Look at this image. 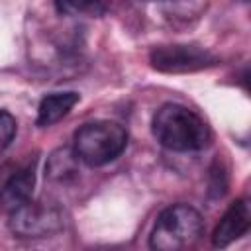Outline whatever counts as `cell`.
<instances>
[{
  "instance_id": "1",
  "label": "cell",
  "mask_w": 251,
  "mask_h": 251,
  "mask_svg": "<svg viewBox=\"0 0 251 251\" xmlns=\"http://www.w3.org/2000/svg\"><path fill=\"white\" fill-rule=\"evenodd\" d=\"M155 139L171 151L188 153L208 147L212 133L208 124L190 108L180 104H163L151 122Z\"/></svg>"
},
{
  "instance_id": "2",
  "label": "cell",
  "mask_w": 251,
  "mask_h": 251,
  "mask_svg": "<svg viewBox=\"0 0 251 251\" xmlns=\"http://www.w3.org/2000/svg\"><path fill=\"white\" fill-rule=\"evenodd\" d=\"M126 145V127L110 120L86 122L73 135V153L86 167H102L116 161Z\"/></svg>"
},
{
  "instance_id": "3",
  "label": "cell",
  "mask_w": 251,
  "mask_h": 251,
  "mask_svg": "<svg viewBox=\"0 0 251 251\" xmlns=\"http://www.w3.org/2000/svg\"><path fill=\"white\" fill-rule=\"evenodd\" d=\"M204 231L198 210L188 204H173L165 208L151 229L149 245L157 251H182L196 245Z\"/></svg>"
},
{
  "instance_id": "4",
  "label": "cell",
  "mask_w": 251,
  "mask_h": 251,
  "mask_svg": "<svg viewBox=\"0 0 251 251\" xmlns=\"http://www.w3.org/2000/svg\"><path fill=\"white\" fill-rule=\"evenodd\" d=\"M149 63L159 73L182 75L196 73L218 63V57L208 49L188 43H173V45H155L149 53Z\"/></svg>"
},
{
  "instance_id": "5",
  "label": "cell",
  "mask_w": 251,
  "mask_h": 251,
  "mask_svg": "<svg viewBox=\"0 0 251 251\" xmlns=\"http://www.w3.org/2000/svg\"><path fill=\"white\" fill-rule=\"evenodd\" d=\"M8 226L18 237H45L63 227V214L39 200H29L8 216Z\"/></svg>"
},
{
  "instance_id": "6",
  "label": "cell",
  "mask_w": 251,
  "mask_h": 251,
  "mask_svg": "<svg viewBox=\"0 0 251 251\" xmlns=\"http://www.w3.org/2000/svg\"><path fill=\"white\" fill-rule=\"evenodd\" d=\"M33 186H35V159L18 171H12V175L2 184L0 214L10 216L14 210L29 202L33 198Z\"/></svg>"
},
{
  "instance_id": "7",
  "label": "cell",
  "mask_w": 251,
  "mask_h": 251,
  "mask_svg": "<svg viewBox=\"0 0 251 251\" xmlns=\"http://www.w3.org/2000/svg\"><path fill=\"white\" fill-rule=\"evenodd\" d=\"M251 227V208L247 198H239L222 216L220 224L216 226L212 233V243L214 247H227L235 239L243 237Z\"/></svg>"
},
{
  "instance_id": "8",
  "label": "cell",
  "mask_w": 251,
  "mask_h": 251,
  "mask_svg": "<svg viewBox=\"0 0 251 251\" xmlns=\"http://www.w3.org/2000/svg\"><path fill=\"white\" fill-rule=\"evenodd\" d=\"M80 100L78 92H51L47 96L41 98L39 102V108H37V127H49L53 124H57L59 120H63L71 110L73 106Z\"/></svg>"
},
{
  "instance_id": "9",
  "label": "cell",
  "mask_w": 251,
  "mask_h": 251,
  "mask_svg": "<svg viewBox=\"0 0 251 251\" xmlns=\"http://www.w3.org/2000/svg\"><path fill=\"white\" fill-rule=\"evenodd\" d=\"M55 8L63 16H90V18H100L108 10L104 0H55Z\"/></svg>"
},
{
  "instance_id": "10",
  "label": "cell",
  "mask_w": 251,
  "mask_h": 251,
  "mask_svg": "<svg viewBox=\"0 0 251 251\" xmlns=\"http://www.w3.org/2000/svg\"><path fill=\"white\" fill-rule=\"evenodd\" d=\"M16 118L6 112V110H0V153L12 143V139L16 137Z\"/></svg>"
},
{
  "instance_id": "11",
  "label": "cell",
  "mask_w": 251,
  "mask_h": 251,
  "mask_svg": "<svg viewBox=\"0 0 251 251\" xmlns=\"http://www.w3.org/2000/svg\"><path fill=\"white\" fill-rule=\"evenodd\" d=\"M10 175H12V173H8V169H6L4 165H0V188H2V184L6 182V178H8Z\"/></svg>"
},
{
  "instance_id": "12",
  "label": "cell",
  "mask_w": 251,
  "mask_h": 251,
  "mask_svg": "<svg viewBox=\"0 0 251 251\" xmlns=\"http://www.w3.org/2000/svg\"><path fill=\"white\" fill-rule=\"evenodd\" d=\"M153 2H165V0H153Z\"/></svg>"
},
{
  "instance_id": "13",
  "label": "cell",
  "mask_w": 251,
  "mask_h": 251,
  "mask_svg": "<svg viewBox=\"0 0 251 251\" xmlns=\"http://www.w3.org/2000/svg\"><path fill=\"white\" fill-rule=\"evenodd\" d=\"M243 2H249V0H243Z\"/></svg>"
}]
</instances>
